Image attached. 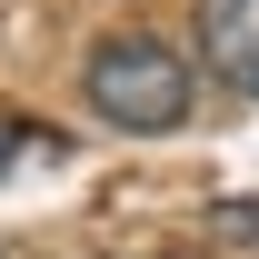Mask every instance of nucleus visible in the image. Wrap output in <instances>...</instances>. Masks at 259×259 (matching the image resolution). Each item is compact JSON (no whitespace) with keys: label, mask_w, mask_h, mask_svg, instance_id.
<instances>
[{"label":"nucleus","mask_w":259,"mask_h":259,"mask_svg":"<svg viewBox=\"0 0 259 259\" xmlns=\"http://www.w3.org/2000/svg\"><path fill=\"white\" fill-rule=\"evenodd\" d=\"M80 90H90V110H100L110 130H130V140H160V130H180V120H190L199 80H190V60H180L160 30H110V40L90 50V70H80Z\"/></svg>","instance_id":"obj_1"},{"label":"nucleus","mask_w":259,"mask_h":259,"mask_svg":"<svg viewBox=\"0 0 259 259\" xmlns=\"http://www.w3.org/2000/svg\"><path fill=\"white\" fill-rule=\"evenodd\" d=\"M10 140H20V130H10V120H0V160H10Z\"/></svg>","instance_id":"obj_3"},{"label":"nucleus","mask_w":259,"mask_h":259,"mask_svg":"<svg viewBox=\"0 0 259 259\" xmlns=\"http://www.w3.org/2000/svg\"><path fill=\"white\" fill-rule=\"evenodd\" d=\"M199 70L229 100H259V0H199Z\"/></svg>","instance_id":"obj_2"}]
</instances>
